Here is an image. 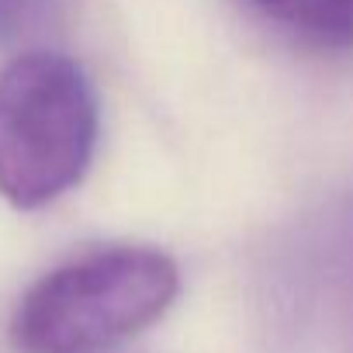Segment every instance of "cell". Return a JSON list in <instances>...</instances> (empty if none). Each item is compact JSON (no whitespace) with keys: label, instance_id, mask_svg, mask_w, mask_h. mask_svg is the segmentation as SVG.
Returning a JSON list of instances; mask_svg holds the SVG:
<instances>
[{"label":"cell","instance_id":"1","mask_svg":"<svg viewBox=\"0 0 353 353\" xmlns=\"http://www.w3.org/2000/svg\"><path fill=\"white\" fill-rule=\"evenodd\" d=\"M181 294L173 256L152 246H97L39 277L11 315L21 353H104L152 325Z\"/></svg>","mask_w":353,"mask_h":353},{"label":"cell","instance_id":"4","mask_svg":"<svg viewBox=\"0 0 353 353\" xmlns=\"http://www.w3.org/2000/svg\"><path fill=\"white\" fill-rule=\"evenodd\" d=\"M63 11L66 0H0V49L49 32Z\"/></svg>","mask_w":353,"mask_h":353},{"label":"cell","instance_id":"3","mask_svg":"<svg viewBox=\"0 0 353 353\" xmlns=\"http://www.w3.org/2000/svg\"><path fill=\"white\" fill-rule=\"evenodd\" d=\"M315 49H353V0H250Z\"/></svg>","mask_w":353,"mask_h":353},{"label":"cell","instance_id":"2","mask_svg":"<svg viewBox=\"0 0 353 353\" xmlns=\"http://www.w3.org/2000/svg\"><path fill=\"white\" fill-rule=\"evenodd\" d=\"M101 132L87 70L52 49H28L0 70V198L35 212L73 191Z\"/></svg>","mask_w":353,"mask_h":353}]
</instances>
